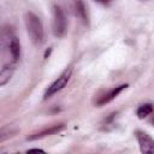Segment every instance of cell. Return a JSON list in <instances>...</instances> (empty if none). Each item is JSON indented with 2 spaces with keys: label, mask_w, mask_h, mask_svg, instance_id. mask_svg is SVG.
Masks as SVG:
<instances>
[{
  "label": "cell",
  "mask_w": 154,
  "mask_h": 154,
  "mask_svg": "<svg viewBox=\"0 0 154 154\" xmlns=\"http://www.w3.org/2000/svg\"><path fill=\"white\" fill-rule=\"evenodd\" d=\"M14 65H5L0 71V85H5L12 77Z\"/></svg>",
  "instance_id": "cell-9"
},
{
  "label": "cell",
  "mask_w": 154,
  "mask_h": 154,
  "mask_svg": "<svg viewBox=\"0 0 154 154\" xmlns=\"http://www.w3.org/2000/svg\"><path fill=\"white\" fill-rule=\"evenodd\" d=\"M51 51H52V48H48L46 52H45V58H47L48 55H49V53H51Z\"/></svg>",
  "instance_id": "cell-12"
},
{
  "label": "cell",
  "mask_w": 154,
  "mask_h": 154,
  "mask_svg": "<svg viewBox=\"0 0 154 154\" xmlns=\"http://www.w3.org/2000/svg\"><path fill=\"white\" fill-rule=\"evenodd\" d=\"M75 11H76V14L81 18V20L88 25V23H89L88 13H87V8L84 6V2L82 0H75Z\"/></svg>",
  "instance_id": "cell-8"
},
{
  "label": "cell",
  "mask_w": 154,
  "mask_h": 154,
  "mask_svg": "<svg viewBox=\"0 0 154 154\" xmlns=\"http://www.w3.org/2000/svg\"><path fill=\"white\" fill-rule=\"evenodd\" d=\"M29 152H43L42 149H37V148H35V149H29Z\"/></svg>",
  "instance_id": "cell-13"
},
{
  "label": "cell",
  "mask_w": 154,
  "mask_h": 154,
  "mask_svg": "<svg viewBox=\"0 0 154 154\" xmlns=\"http://www.w3.org/2000/svg\"><path fill=\"white\" fill-rule=\"evenodd\" d=\"M128 87H129L128 84H122V85H118V87L111 89L107 94H105V95H102V96L100 97V100L96 102V105H97V106H102V105H105V103L111 102L112 100H114V99H116L124 89H126Z\"/></svg>",
  "instance_id": "cell-5"
},
{
  "label": "cell",
  "mask_w": 154,
  "mask_h": 154,
  "mask_svg": "<svg viewBox=\"0 0 154 154\" xmlns=\"http://www.w3.org/2000/svg\"><path fill=\"white\" fill-rule=\"evenodd\" d=\"M96 1H99V2H101V4H105V5H107V4H109L112 0H96Z\"/></svg>",
  "instance_id": "cell-11"
},
{
  "label": "cell",
  "mask_w": 154,
  "mask_h": 154,
  "mask_svg": "<svg viewBox=\"0 0 154 154\" xmlns=\"http://www.w3.org/2000/svg\"><path fill=\"white\" fill-rule=\"evenodd\" d=\"M25 26H26V31H28L31 41L36 45L42 43V41H43V25H42L41 19L36 14H34L31 12H28L25 14Z\"/></svg>",
  "instance_id": "cell-1"
},
{
  "label": "cell",
  "mask_w": 154,
  "mask_h": 154,
  "mask_svg": "<svg viewBox=\"0 0 154 154\" xmlns=\"http://www.w3.org/2000/svg\"><path fill=\"white\" fill-rule=\"evenodd\" d=\"M152 112H153V106L150 103H144V105H142V106L138 107V109H137V117L140 119H143L147 116H149Z\"/></svg>",
  "instance_id": "cell-10"
},
{
  "label": "cell",
  "mask_w": 154,
  "mask_h": 154,
  "mask_svg": "<svg viewBox=\"0 0 154 154\" xmlns=\"http://www.w3.org/2000/svg\"><path fill=\"white\" fill-rule=\"evenodd\" d=\"M71 73H72V69L71 67H69V69H66L49 87H48V89L46 90V93H45V96H43V99L46 100V99H48V97H51L53 94H55V93H58L59 90H61V89H64L65 87H66V84L69 83V81H70V78H71Z\"/></svg>",
  "instance_id": "cell-3"
},
{
  "label": "cell",
  "mask_w": 154,
  "mask_h": 154,
  "mask_svg": "<svg viewBox=\"0 0 154 154\" xmlns=\"http://www.w3.org/2000/svg\"><path fill=\"white\" fill-rule=\"evenodd\" d=\"M136 137L141 148V152L144 154H154V140L146 132L138 130L136 131Z\"/></svg>",
  "instance_id": "cell-4"
},
{
  "label": "cell",
  "mask_w": 154,
  "mask_h": 154,
  "mask_svg": "<svg viewBox=\"0 0 154 154\" xmlns=\"http://www.w3.org/2000/svg\"><path fill=\"white\" fill-rule=\"evenodd\" d=\"M64 128H65L64 124H57V125H53V126H51V128H47V129H45V130H42V131H40V132H36V134L29 136L28 140H29V141H34V140L43 138V137H46V136H51V135H54V134L61 131Z\"/></svg>",
  "instance_id": "cell-6"
},
{
  "label": "cell",
  "mask_w": 154,
  "mask_h": 154,
  "mask_svg": "<svg viewBox=\"0 0 154 154\" xmlns=\"http://www.w3.org/2000/svg\"><path fill=\"white\" fill-rule=\"evenodd\" d=\"M66 32V18L63 10L54 5L53 6V34L55 37H63Z\"/></svg>",
  "instance_id": "cell-2"
},
{
  "label": "cell",
  "mask_w": 154,
  "mask_h": 154,
  "mask_svg": "<svg viewBox=\"0 0 154 154\" xmlns=\"http://www.w3.org/2000/svg\"><path fill=\"white\" fill-rule=\"evenodd\" d=\"M152 123H153V124H154V118H153V120H152Z\"/></svg>",
  "instance_id": "cell-14"
},
{
  "label": "cell",
  "mask_w": 154,
  "mask_h": 154,
  "mask_svg": "<svg viewBox=\"0 0 154 154\" xmlns=\"http://www.w3.org/2000/svg\"><path fill=\"white\" fill-rule=\"evenodd\" d=\"M8 49L13 61H17L20 57V43L16 36H11L8 40Z\"/></svg>",
  "instance_id": "cell-7"
}]
</instances>
